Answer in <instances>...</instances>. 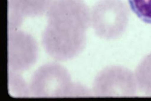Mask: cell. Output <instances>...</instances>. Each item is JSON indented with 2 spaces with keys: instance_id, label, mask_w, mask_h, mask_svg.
I'll use <instances>...</instances> for the list:
<instances>
[{
  "instance_id": "cell-3",
  "label": "cell",
  "mask_w": 151,
  "mask_h": 101,
  "mask_svg": "<svg viewBox=\"0 0 151 101\" xmlns=\"http://www.w3.org/2000/svg\"><path fill=\"white\" fill-rule=\"evenodd\" d=\"M111 4L110 0H100L91 11V25L94 32L107 39L121 35L126 28L128 18L126 7L118 11L117 8H111Z\"/></svg>"
},
{
  "instance_id": "cell-8",
  "label": "cell",
  "mask_w": 151,
  "mask_h": 101,
  "mask_svg": "<svg viewBox=\"0 0 151 101\" xmlns=\"http://www.w3.org/2000/svg\"><path fill=\"white\" fill-rule=\"evenodd\" d=\"M8 31L18 30L24 18L11 9L8 8Z\"/></svg>"
},
{
  "instance_id": "cell-4",
  "label": "cell",
  "mask_w": 151,
  "mask_h": 101,
  "mask_svg": "<svg viewBox=\"0 0 151 101\" xmlns=\"http://www.w3.org/2000/svg\"><path fill=\"white\" fill-rule=\"evenodd\" d=\"M38 54L37 43L31 34L19 29L9 32V70L19 73L25 71L35 64Z\"/></svg>"
},
{
  "instance_id": "cell-5",
  "label": "cell",
  "mask_w": 151,
  "mask_h": 101,
  "mask_svg": "<svg viewBox=\"0 0 151 101\" xmlns=\"http://www.w3.org/2000/svg\"><path fill=\"white\" fill-rule=\"evenodd\" d=\"M53 0H8V8L25 17H35L47 12Z\"/></svg>"
},
{
  "instance_id": "cell-1",
  "label": "cell",
  "mask_w": 151,
  "mask_h": 101,
  "mask_svg": "<svg viewBox=\"0 0 151 101\" xmlns=\"http://www.w3.org/2000/svg\"><path fill=\"white\" fill-rule=\"evenodd\" d=\"M86 33L47 24L42 34V42L46 53L59 61L69 60L84 49Z\"/></svg>"
},
{
  "instance_id": "cell-7",
  "label": "cell",
  "mask_w": 151,
  "mask_h": 101,
  "mask_svg": "<svg viewBox=\"0 0 151 101\" xmlns=\"http://www.w3.org/2000/svg\"><path fill=\"white\" fill-rule=\"evenodd\" d=\"M131 10L142 21L151 24V0H128Z\"/></svg>"
},
{
  "instance_id": "cell-9",
  "label": "cell",
  "mask_w": 151,
  "mask_h": 101,
  "mask_svg": "<svg viewBox=\"0 0 151 101\" xmlns=\"http://www.w3.org/2000/svg\"><path fill=\"white\" fill-rule=\"evenodd\" d=\"M91 92L86 87L79 84L72 83L66 97L91 96Z\"/></svg>"
},
{
  "instance_id": "cell-6",
  "label": "cell",
  "mask_w": 151,
  "mask_h": 101,
  "mask_svg": "<svg viewBox=\"0 0 151 101\" xmlns=\"http://www.w3.org/2000/svg\"><path fill=\"white\" fill-rule=\"evenodd\" d=\"M8 82L9 94L16 97H28L31 95L29 85L19 72L8 70Z\"/></svg>"
},
{
  "instance_id": "cell-2",
  "label": "cell",
  "mask_w": 151,
  "mask_h": 101,
  "mask_svg": "<svg viewBox=\"0 0 151 101\" xmlns=\"http://www.w3.org/2000/svg\"><path fill=\"white\" fill-rule=\"evenodd\" d=\"M72 83L67 69L60 63L51 62L35 70L29 85L34 97H66Z\"/></svg>"
}]
</instances>
